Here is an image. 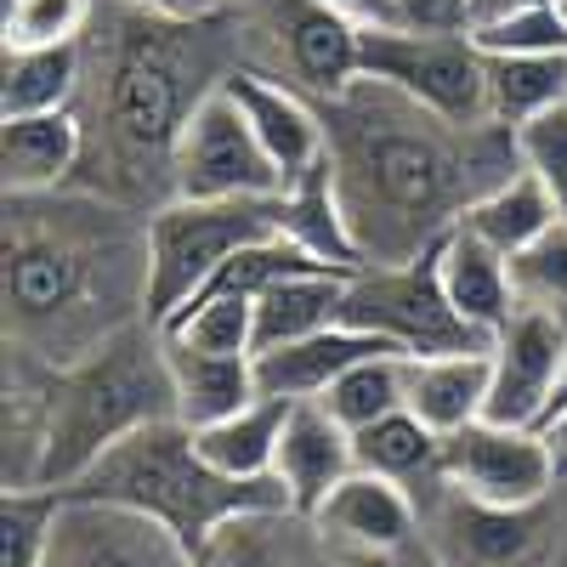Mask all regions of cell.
Here are the masks:
<instances>
[{"label": "cell", "mask_w": 567, "mask_h": 567, "mask_svg": "<svg viewBox=\"0 0 567 567\" xmlns=\"http://www.w3.org/2000/svg\"><path fill=\"white\" fill-rule=\"evenodd\" d=\"M165 363H171V392H176V420L182 425H216L239 414L245 403L261 398L256 386V352H205L165 336Z\"/></svg>", "instance_id": "cell-21"}, {"label": "cell", "mask_w": 567, "mask_h": 567, "mask_svg": "<svg viewBox=\"0 0 567 567\" xmlns=\"http://www.w3.org/2000/svg\"><path fill=\"white\" fill-rule=\"evenodd\" d=\"M296 403L284 398H256L239 414H227L216 425H199L194 443L199 454L221 471V477H239V483H261L272 477V460H278V437H284V420H290Z\"/></svg>", "instance_id": "cell-27"}, {"label": "cell", "mask_w": 567, "mask_h": 567, "mask_svg": "<svg viewBox=\"0 0 567 567\" xmlns=\"http://www.w3.org/2000/svg\"><path fill=\"white\" fill-rule=\"evenodd\" d=\"M63 494H97V499H120L159 516L165 528H176L187 539V550H205L216 528H227L233 516H256V511H296L278 477L261 483H239L199 454L194 425H182L176 414L136 425L131 437H120L85 477Z\"/></svg>", "instance_id": "cell-5"}, {"label": "cell", "mask_w": 567, "mask_h": 567, "mask_svg": "<svg viewBox=\"0 0 567 567\" xmlns=\"http://www.w3.org/2000/svg\"><path fill=\"white\" fill-rule=\"evenodd\" d=\"M278 233L272 199H165L148 210V318L171 323L245 245Z\"/></svg>", "instance_id": "cell-6"}, {"label": "cell", "mask_w": 567, "mask_h": 567, "mask_svg": "<svg viewBox=\"0 0 567 567\" xmlns=\"http://www.w3.org/2000/svg\"><path fill=\"white\" fill-rule=\"evenodd\" d=\"M511 278H516V296L523 301L567 312V216L545 239H534L523 256H511Z\"/></svg>", "instance_id": "cell-36"}, {"label": "cell", "mask_w": 567, "mask_h": 567, "mask_svg": "<svg viewBox=\"0 0 567 567\" xmlns=\"http://www.w3.org/2000/svg\"><path fill=\"white\" fill-rule=\"evenodd\" d=\"M516 7H528V0H465V29L471 23H488V18H505Z\"/></svg>", "instance_id": "cell-41"}, {"label": "cell", "mask_w": 567, "mask_h": 567, "mask_svg": "<svg viewBox=\"0 0 567 567\" xmlns=\"http://www.w3.org/2000/svg\"><path fill=\"white\" fill-rule=\"evenodd\" d=\"M561 12H567V0H561Z\"/></svg>", "instance_id": "cell-43"}, {"label": "cell", "mask_w": 567, "mask_h": 567, "mask_svg": "<svg viewBox=\"0 0 567 567\" xmlns=\"http://www.w3.org/2000/svg\"><path fill=\"white\" fill-rule=\"evenodd\" d=\"M233 45L278 85L329 103L363 74V29L323 0H245L233 18Z\"/></svg>", "instance_id": "cell-7"}, {"label": "cell", "mask_w": 567, "mask_h": 567, "mask_svg": "<svg viewBox=\"0 0 567 567\" xmlns=\"http://www.w3.org/2000/svg\"><path fill=\"white\" fill-rule=\"evenodd\" d=\"M363 74L398 85L403 97L454 125L488 120V63L465 29H414V23L363 29Z\"/></svg>", "instance_id": "cell-9"}, {"label": "cell", "mask_w": 567, "mask_h": 567, "mask_svg": "<svg viewBox=\"0 0 567 567\" xmlns=\"http://www.w3.org/2000/svg\"><path fill=\"white\" fill-rule=\"evenodd\" d=\"M403 23H414V29H465V0H403Z\"/></svg>", "instance_id": "cell-38"}, {"label": "cell", "mask_w": 567, "mask_h": 567, "mask_svg": "<svg viewBox=\"0 0 567 567\" xmlns=\"http://www.w3.org/2000/svg\"><path fill=\"white\" fill-rule=\"evenodd\" d=\"M296 523H307V516H296V511L233 516L227 528L210 534V545L194 556V567H307L301 545H296Z\"/></svg>", "instance_id": "cell-31"}, {"label": "cell", "mask_w": 567, "mask_h": 567, "mask_svg": "<svg viewBox=\"0 0 567 567\" xmlns=\"http://www.w3.org/2000/svg\"><path fill=\"white\" fill-rule=\"evenodd\" d=\"M347 278L352 272H341V267H312V272H290V278L267 284L256 296V352L307 341L318 329L341 323Z\"/></svg>", "instance_id": "cell-24"}, {"label": "cell", "mask_w": 567, "mask_h": 567, "mask_svg": "<svg viewBox=\"0 0 567 567\" xmlns=\"http://www.w3.org/2000/svg\"><path fill=\"white\" fill-rule=\"evenodd\" d=\"M567 409V363H561V381H556V398H550V414Z\"/></svg>", "instance_id": "cell-42"}, {"label": "cell", "mask_w": 567, "mask_h": 567, "mask_svg": "<svg viewBox=\"0 0 567 567\" xmlns=\"http://www.w3.org/2000/svg\"><path fill=\"white\" fill-rule=\"evenodd\" d=\"M437 250V272H443V290L454 301V312L477 329V336H494L511 323V312L523 307V296H516V278H511V256H499L494 245H483L471 227H449L443 239L432 245Z\"/></svg>", "instance_id": "cell-18"}, {"label": "cell", "mask_w": 567, "mask_h": 567, "mask_svg": "<svg viewBox=\"0 0 567 567\" xmlns=\"http://www.w3.org/2000/svg\"><path fill=\"white\" fill-rule=\"evenodd\" d=\"M176 414L165 329L142 318L97 352L58 363L34 392L29 374L7 369V488H74L136 425Z\"/></svg>", "instance_id": "cell-4"}, {"label": "cell", "mask_w": 567, "mask_h": 567, "mask_svg": "<svg viewBox=\"0 0 567 567\" xmlns=\"http://www.w3.org/2000/svg\"><path fill=\"white\" fill-rule=\"evenodd\" d=\"M420 528L437 567H523L539 539V505L534 511L488 505L454 488L437 471V494L432 505H420Z\"/></svg>", "instance_id": "cell-14"}, {"label": "cell", "mask_w": 567, "mask_h": 567, "mask_svg": "<svg viewBox=\"0 0 567 567\" xmlns=\"http://www.w3.org/2000/svg\"><path fill=\"white\" fill-rule=\"evenodd\" d=\"M85 165V120L80 109L58 114H18L0 142V182L7 194H58Z\"/></svg>", "instance_id": "cell-20"}, {"label": "cell", "mask_w": 567, "mask_h": 567, "mask_svg": "<svg viewBox=\"0 0 567 567\" xmlns=\"http://www.w3.org/2000/svg\"><path fill=\"white\" fill-rule=\"evenodd\" d=\"M318 403L336 414L347 432H363V425H374L381 414L409 409V358L403 352H369L347 374H336V386Z\"/></svg>", "instance_id": "cell-30"}, {"label": "cell", "mask_w": 567, "mask_h": 567, "mask_svg": "<svg viewBox=\"0 0 567 567\" xmlns=\"http://www.w3.org/2000/svg\"><path fill=\"white\" fill-rule=\"evenodd\" d=\"M567 363V312L523 301L511 312V323L488 347V414L499 425H534L550 414L556 381Z\"/></svg>", "instance_id": "cell-12"}, {"label": "cell", "mask_w": 567, "mask_h": 567, "mask_svg": "<svg viewBox=\"0 0 567 567\" xmlns=\"http://www.w3.org/2000/svg\"><path fill=\"white\" fill-rule=\"evenodd\" d=\"M369 352H398V347H386L381 336H369V329L329 323V329H318V336H307V341L256 352V386H261V398L307 403V398H323L329 386H336V374H347Z\"/></svg>", "instance_id": "cell-19"}, {"label": "cell", "mask_w": 567, "mask_h": 567, "mask_svg": "<svg viewBox=\"0 0 567 567\" xmlns=\"http://www.w3.org/2000/svg\"><path fill=\"white\" fill-rule=\"evenodd\" d=\"M272 194H278V171L221 80L194 109L176 142L171 199H272Z\"/></svg>", "instance_id": "cell-11"}, {"label": "cell", "mask_w": 567, "mask_h": 567, "mask_svg": "<svg viewBox=\"0 0 567 567\" xmlns=\"http://www.w3.org/2000/svg\"><path fill=\"white\" fill-rule=\"evenodd\" d=\"M171 341L205 347V352H256V296H194L171 323H159Z\"/></svg>", "instance_id": "cell-32"}, {"label": "cell", "mask_w": 567, "mask_h": 567, "mask_svg": "<svg viewBox=\"0 0 567 567\" xmlns=\"http://www.w3.org/2000/svg\"><path fill=\"white\" fill-rule=\"evenodd\" d=\"M85 80V40L63 45H7V69H0V114H58L74 109Z\"/></svg>", "instance_id": "cell-26"}, {"label": "cell", "mask_w": 567, "mask_h": 567, "mask_svg": "<svg viewBox=\"0 0 567 567\" xmlns=\"http://www.w3.org/2000/svg\"><path fill=\"white\" fill-rule=\"evenodd\" d=\"M352 449H358V471H381L392 483L437 477L443 471V437L414 409H392L374 425H363V432H352Z\"/></svg>", "instance_id": "cell-28"}, {"label": "cell", "mask_w": 567, "mask_h": 567, "mask_svg": "<svg viewBox=\"0 0 567 567\" xmlns=\"http://www.w3.org/2000/svg\"><path fill=\"white\" fill-rule=\"evenodd\" d=\"M561 221V205L550 199V187L516 165L505 182H494L483 199H471L460 227H471L483 245H494L499 256H523L534 239H545V233Z\"/></svg>", "instance_id": "cell-25"}, {"label": "cell", "mask_w": 567, "mask_h": 567, "mask_svg": "<svg viewBox=\"0 0 567 567\" xmlns=\"http://www.w3.org/2000/svg\"><path fill=\"white\" fill-rule=\"evenodd\" d=\"M278 233H290L296 245H307L329 267H347V272L363 267V250L352 239V221H347V205H341L336 171H329V154L301 182L278 187Z\"/></svg>", "instance_id": "cell-23"}, {"label": "cell", "mask_w": 567, "mask_h": 567, "mask_svg": "<svg viewBox=\"0 0 567 567\" xmlns=\"http://www.w3.org/2000/svg\"><path fill=\"white\" fill-rule=\"evenodd\" d=\"M539 437H545V454L556 465V483H567V409H556V414L539 420Z\"/></svg>", "instance_id": "cell-40"}, {"label": "cell", "mask_w": 567, "mask_h": 567, "mask_svg": "<svg viewBox=\"0 0 567 567\" xmlns=\"http://www.w3.org/2000/svg\"><path fill=\"white\" fill-rule=\"evenodd\" d=\"M103 0H7V45H63L85 40V29L97 23Z\"/></svg>", "instance_id": "cell-34"}, {"label": "cell", "mask_w": 567, "mask_h": 567, "mask_svg": "<svg viewBox=\"0 0 567 567\" xmlns=\"http://www.w3.org/2000/svg\"><path fill=\"white\" fill-rule=\"evenodd\" d=\"M341 205L363 267L425 256L443 233L516 165V131L499 120L454 125L403 97L398 85L358 74L341 97L318 103Z\"/></svg>", "instance_id": "cell-1"}, {"label": "cell", "mask_w": 567, "mask_h": 567, "mask_svg": "<svg viewBox=\"0 0 567 567\" xmlns=\"http://www.w3.org/2000/svg\"><path fill=\"white\" fill-rule=\"evenodd\" d=\"M227 74L216 69L210 18H171L136 0L97 7V23L85 29V80L74 109L85 120V165L97 159L114 171L109 199L142 194L148 176L171 194L176 142Z\"/></svg>", "instance_id": "cell-3"}, {"label": "cell", "mask_w": 567, "mask_h": 567, "mask_svg": "<svg viewBox=\"0 0 567 567\" xmlns=\"http://www.w3.org/2000/svg\"><path fill=\"white\" fill-rule=\"evenodd\" d=\"M341 323L369 329L403 358H443V352H488V336H477L449 301L437 250H425L398 267H358L347 278Z\"/></svg>", "instance_id": "cell-8"}, {"label": "cell", "mask_w": 567, "mask_h": 567, "mask_svg": "<svg viewBox=\"0 0 567 567\" xmlns=\"http://www.w3.org/2000/svg\"><path fill=\"white\" fill-rule=\"evenodd\" d=\"M312 528H323L329 539H341L363 556H392L420 534V505H414L409 483H392L381 471H352V477L318 505Z\"/></svg>", "instance_id": "cell-17"}, {"label": "cell", "mask_w": 567, "mask_h": 567, "mask_svg": "<svg viewBox=\"0 0 567 567\" xmlns=\"http://www.w3.org/2000/svg\"><path fill=\"white\" fill-rule=\"evenodd\" d=\"M483 63H488V120H499L511 131L556 103H567V52L483 58Z\"/></svg>", "instance_id": "cell-29"}, {"label": "cell", "mask_w": 567, "mask_h": 567, "mask_svg": "<svg viewBox=\"0 0 567 567\" xmlns=\"http://www.w3.org/2000/svg\"><path fill=\"white\" fill-rule=\"evenodd\" d=\"M336 7L341 18H352L358 29H386V23H403V0H323Z\"/></svg>", "instance_id": "cell-39"}, {"label": "cell", "mask_w": 567, "mask_h": 567, "mask_svg": "<svg viewBox=\"0 0 567 567\" xmlns=\"http://www.w3.org/2000/svg\"><path fill=\"white\" fill-rule=\"evenodd\" d=\"M409 409L437 437H454L471 420H483L488 414V352L409 358Z\"/></svg>", "instance_id": "cell-22"}, {"label": "cell", "mask_w": 567, "mask_h": 567, "mask_svg": "<svg viewBox=\"0 0 567 567\" xmlns=\"http://www.w3.org/2000/svg\"><path fill=\"white\" fill-rule=\"evenodd\" d=\"M358 471V449H352V432L329 414L318 398L296 403L290 420H284V437H278V460H272V477L290 494L296 516H318V505L336 494L347 477Z\"/></svg>", "instance_id": "cell-16"}, {"label": "cell", "mask_w": 567, "mask_h": 567, "mask_svg": "<svg viewBox=\"0 0 567 567\" xmlns=\"http://www.w3.org/2000/svg\"><path fill=\"white\" fill-rule=\"evenodd\" d=\"M148 318V216L97 194H7V352L74 363Z\"/></svg>", "instance_id": "cell-2"}, {"label": "cell", "mask_w": 567, "mask_h": 567, "mask_svg": "<svg viewBox=\"0 0 567 567\" xmlns=\"http://www.w3.org/2000/svg\"><path fill=\"white\" fill-rule=\"evenodd\" d=\"M40 567H194V550L159 516L97 499V494H58L45 523Z\"/></svg>", "instance_id": "cell-10"}, {"label": "cell", "mask_w": 567, "mask_h": 567, "mask_svg": "<svg viewBox=\"0 0 567 567\" xmlns=\"http://www.w3.org/2000/svg\"><path fill=\"white\" fill-rule=\"evenodd\" d=\"M52 505H58L52 488H7V505H0V567H40Z\"/></svg>", "instance_id": "cell-35"}, {"label": "cell", "mask_w": 567, "mask_h": 567, "mask_svg": "<svg viewBox=\"0 0 567 567\" xmlns=\"http://www.w3.org/2000/svg\"><path fill=\"white\" fill-rule=\"evenodd\" d=\"M227 91H233V103L245 109L256 142L267 148V159L278 171V187H290L312 165H323L329 136H323V109L312 97H301V91L278 85V80H267L256 69H233L227 74Z\"/></svg>", "instance_id": "cell-15"}, {"label": "cell", "mask_w": 567, "mask_h": 567, "mask_svg": "<svg viewBox=\"0 0 567 567\" xmlns=\"http://www.w3.org/2000/svg\"><path fill=\"white\" fill-rule=\"evenodd\" d=\"M477 40L483 58H534V52H567V12L561 0H528L505 18L488 23H471L465 29Z\"/></svg>", "instance_id": "cell-33"}, {"label": "cell", "mask_w": 567, "mask_h": 567, "mask_svg": "<svg viewBox=\"0 0 567 567\" xmlns=\"http://www.w3.org/2000/svg\"><path fill=\"white\" fill-rule=\"evenodd\" d=\"M443 477L488 505L534 511L556 488V465L545 454V437L534 425H499V420H471L465 432L443 437Z\"/></svg>", "instance_id": "cell-13"}, {"label": "cell", "mask_w": 567, "mask_h": 567, "mask_svg": "<svg viewBox=\"0 0 567 567\" xmlns=\"http://www.w3.org/2000/svg\"><path fill=\"white\" fill-rule=\"evenodd\" d=\"M516 159H523V171H534L550 187V199L567 216V103L534 114L528 125H516Z\"/></svg>", "instance_id": "cell-37"}]
</instances>
